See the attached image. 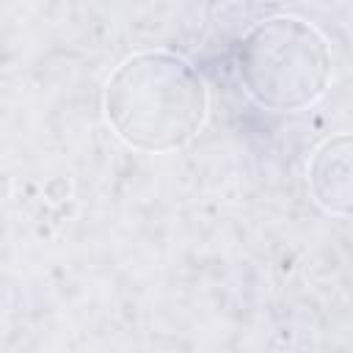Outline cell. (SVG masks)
<instances>
[{"label": "cell", "mask_w": 353, "mask_h": 353, "mask_svg": "<svg viewBox=\"0 0 353 353\" xmlns=\"http://www.w3.org/2000/svg\"><path fill=\"white\" fill-rule=\"evenodd\" d=\"M210 91L182 55L149 50L127 58L105 85V116L132 149L163 154L190 143L204 127Z\"/></svg>", "instance_id": "obj_1"}, {"label": "cell", "mask_w": 353, "mask_h": 353, "mask_svg": "<svg viewBox=\"0 0 353 353\" xmlns=\"http://www.w3.org/2000/svg\"><path fill=\"white\" fill-rule=\"evenodd\" d=\"M309 188L314 201L331 215H350V135L328 138L309 163Z\"/></svg>", "instance_id": "obj_3"}, {"label": "cell", "mask_w": 353, "mask_h": 353, "mask_svg": "<svg viewBox=\"0 0 353 353\" xmlns=\"http://www.w3.org/2000/svg\"><path fill=\"white\" fill-rule=\"evenodd\" d=\"M237 72L245 94L265 110L292 113L314 105L334 72L325 36L298 17L256 22L240 41Z\"/></svg>", "instance_id": "obj_2"}]
</instances>
